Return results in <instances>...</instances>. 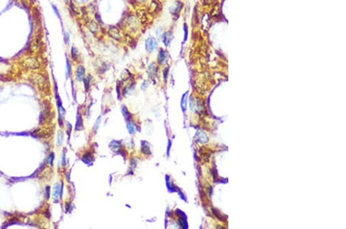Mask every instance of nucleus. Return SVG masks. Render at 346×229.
Wrapping results in <instances>:
<instances>
[{
    "mask_svg": "<svg viewBox=\"0 0 346 229\" xmlns=\"http://www.w3.org/2000/svg\"><path fill=\"white\" fill-rule=\"evenodd\" d=\"M126 26L131 32H136L139 28V20L135 16L130 14L126 18Z\"/></svg>",
    "mask_w": 346,
    "mask_h": 229,
    "instance_id": "nucleus-1",
    "label": "nucleus"
},
{
    "mask_svg": "<svg viewBox=\"0 0 346 229\" xmlns=\"http://www.w3.org/2000/svg\"><path fill=\"white\" fill-rule=\"evenodd\" d=\"M23 65L28 69H36L40 67V62L36 57H29L24 60Z\"/></svg>",
    "mask_w": 346,
    "mask_h": 229,
    "instance_id": "nucleus-2",
    "label": "nucleus"
},
{
    "mask_svg": "<svg viewBox=\"0 0 346 229\" xmlns=\"http://www.w3.org/2000/svg\"><path fill=\"white\" fill-rule=\"evenodd\" d=\"M108 35L115 41H120L122 39L120 30H119V28H117L116 26H109V30H108Z\"/></svg>",
    "mask_w": 346,
    "mask_h": 229,
    "instance_id": "nucleus-3",
    "label": "nucleus"
},
{
    "mask_svg": "<svg viewBox=\"0 0 346 229\" xmlns=\"http://www.w3.org/2000/svg\"><path fill=\"white\" fill-rule=\"evenodd\" d=\"M145 49L148 52H152L158 49V43L156 38L148 37L145 40Z\"/></svg>",
    "mask_w": 346,
    "mask_h": 229,
    "instance_id": "nucleus-4",
    "label": "nucleus"
},
{
    "mask_svg": "<svg viewBox=\"0 0 346 229\" xmlns=\"http://www.w3.org/2000/svg\"><path fill=\"white\" fill-rule=\"evenodd\" d=\"M161 38L164 45L165 47H168L173 39V34H172V31H168V32H165L163 35H162Z\"/></svg>",
    "mask_w": 346,
    "mask_h": 229,
    "instance_id": "nucleus-5",
    "label": "nucleus"
},
{
    "mask_svg": "<svg viewBox=\"0 0 346 229\" xmlns=\"http://www.w3.org/2000/svg\"><path fill=\"white\" fill-rule=\"evenodd\" d=\"M182 7H183V3L180 2V1H176L175 2L174 6H172V8H170V13L173 16H178L179 13L181 12Z\"/></svg>",
    "mask_w": 346,
    "mask_h": 229,
    "instance_id": "nucleus-6",
    "label": "nucleus"
},
{
    "mask_svg": "<svg viewBox=\"0 0 346 229\" xmlns=\"http://www.w3.org/2000/svg\"><path fill=\"white\" fill-rule=\"evenodd\" d=\"M168 58V52L163 49H160V50L159 51L158 53V63L159 64H165V62Z\"/></svg>",
    "mask_w": 346,
    "mask_h": 229,
    "instance_id": "nucleus-7",
    "label": "nucleus"
},
{
    "mask_svg": "<svg viewBox=\"0 0 346 229\" xmlns=\"http://www.w3.org/2000/svg\"><path fill=\"white\" fill-rule=\"evenodd\" d=\"M85 68H84V66H79L76 71V79H77V80H78L79 82H80V81H83L84 78H85Z\"/></svg>",
    "mask_w": 346,
    "mask_h": 229,
    "instance_id": "nucleus-8",
    "label": "nucleus"
},
{
    "mask_svg": "<svg viewBox=\"0 0 346 229\" xmlns=\"http://www.w3.org/2000/svg\"><path fill=\"white\" fill-rule=\"evenodd\" d=\"M137 16H138V20L140 21V22L142 23V24H145V23H146L147 22V13L146 12L144 11V10H139V11L137 12Z\"/></svg>",
    "mask_w": 346,
    "mask_h": 229,
    "instance_id": "nucleus-9",
    "label": "nucleus"
},
{
    "mask_svg": "<svg viewBox=\"0 0 346 229\" xmlns=\"http://www.w3.org/2000/svg\"><path fill=\"white\" fill-rule=\"evenodd\" d=\"M89 29L92 33L96 34L98 32V30H99V26H98V23L96 22H95L94 20H92L89 23Z\"/></svg>",
    "mask_w": 346,
    "mask_h": 229,
    "instance_id": "nucleus-10",
    "label": "nucleus"
},
{
    "mask_svg": "<svg viewBox=\"0 0 346 229\" xmlns=\"http://www.w3.org/2000/svg\"><path fill=\"white\" fill-rule=\"evenodd\" d=\"M32 79L34 82H35L36 84H38V85H40V84H44L45 82H46V79H45V76H43V75L37 74V73L35 75H33V76L32 77Z\"/></svg>",
    "mask_w": 346,
    "mask_h": 229,
    "instance_id": "nucleus-11",
    "label": "nucleus"
},
{
    "mask_svg": "<svg viewBox=\"0 0 346 229\" xmlns=\"http://www.w3.org/2000/svg\"><path fill=\"white\" fill-rule=\"evenodd\" d=\"M110 148L113 151L115 152H119V151L122 150V143L119 141H116V140H113L110 143Z\"/></svg>",
    "mask_w": 346,
    "mask_h": 229,
    "instance_id": "nucleus-12",
    "label": "nucleus"
},
{
    "mask_svg": "<svg viewBox=\"0 0 346 229\" xmlns=\"http://www.w3.org/2000/svg\"><path fill=\"white\" fill-rule=\"evenodd\" d=\"M141 151L143 154H151V151H150V147L148 146V142L142 141V143H141Z\"/></svg>",
    "mask_w": 346,
    "mask_h": 229,
    "instance_id": "nucleus-13",
    "label": "nucleus"
},
{
    "mask_svg": "<svg viewBox=\"0 0 346 229\" xmlns=\"http://www.w3.org/2000/svg\"><path fill=\"white\" fill-rule=\"evenodd\" d=\"M127 121V129L129 134H134L136 132V128H135V123L131 119L128 120Z\"/></svg>",
    "mask_w": 346,
    "mask_h": 229,
    "instance_id": "nucleus-14",
    "label": "nucleus"
},
{
    "mask_svg": "<svg viewBox=\"0 0 346 229\" xmlns=\"http://www.w3.org/2000/svg\"><path fill=\"white\" fill-rule=\"evenodd\" d=\"M82 128H83V124H82V116L79 113H78V114H77V120H76V131H82Z\"/></svg>",
    "mask_w": 346,
    "mask_h": 229,
    "instance_id": "nucleus-15",
    "label": "nucleus"
},
{
    "mask_svg": "<svg viewBox=\"0 0 346 229\" xmlns=\"http://www.w3.org/2000/svg\"><path fill=\"white\" fill-rule=\"evenodd\" d=\"M71 56H72V60H77L79 59V57L78 49H77V48H76V47H74V46H72V48H71Z\"/></svg>",
    "mask_w": 346,
    "mask_h": 229,
    "instance_id": "nucleus-16",
    "label": "nucleus"
},
{
    "mask_svg": "<svg viewBox=\"0 0 346 229\" xmlns=\"http://www.w3.org/2000/svg\"><path fill=\"white\" fill-rule=\"evenodd\" d=\"M152 5L153 6V12L154 13H157V12L160 11L162 9V5L159 2H158L157 0H152Z\"/></svg>",
    "mask_w": 346,
    "mask_h": 229,
    "instance_id": "nucleus-17",
    "label": "nucleus"
},
{
    "mask_svg": "<svg viewBox=\"0 0 346 229\" xmlns=\"http://www.w3.org/2000/svg\"><path fill=\"white\" fill-rule=\"evenodd\" d=\"M122 115H123V117H125V120H130L131 119V114H130L129 111L128 110V109H127V107L125 106H123L122 107Z\"/></svg>",
    "mask_w": 346,
    "mask_h": 229,
    "instance_id": "nucleus-18",
    "label": "nucleus"
},
{
    "mask_svg": "<svg viewBox=\"0 0 346 229\" xmlns=\"http://www.w3.org/2000/svg\"><path fill=\"white\" fill-rule=\"evenodd\" d=\"M148 71H149V73L151 75H156V70H157V66H156V64L155 63H151V64L148 65Z\"/></svg>",
    "mask_w": 346,
    "mask_h": 229,
    "instance_id": "nucleus-19",
    "label": "nucleus"
},
{
    "mask_svg": "<svg viewBox=\"0 0 346 229\" xmlns=\"http://www.w3.org/2000/svg\"><path fill=\"white\" fill-rule=\"evenodd\" d=\"M91 79H92V76H91L90 75H89V76H88L87 77L84 78L83 81H84V85H85V91H88V90L89 89V88H90Z\"/></svg>",
    "mask_w": 346,
    "mask_h": 229,
    "instance_id": "nucleus-20",
    "label": "nucleus"
},
{
    "mask_svg": "<svg viewBox=\"0 0 346 229\" xmlns=\"http://www.w3.org/2000/svg\"><path fill=\"white\" fill-rule=\"evenodd\" d=\"M60 194V185L59 184H56L54 187V191H53V197L54 200L56 201H58V197Z\"/></svg>",
    "mask_w": 346,
    "mask_h": 229,
    "instance_id": "nucleus-21",
    "label": "nucleus"
},
{
    "mask_svg": "<svg viewBox=\"0 0 346 229\" xmlns=\"http://www.w3.org/2000/svg\"><path fill=\"white\" fill-rule=\"evenodd\" d=\"M32 49H35V50H37V49H39V47H40V41H39V38H36L35 40L32 41Z\"/></svg>",
    "mask_w": 346,
    "mask_h": 229,
    "instance_id": "nucleus-22",
    "label": "nucleus"
},
{
    "mask_svg": "<svg viewBox=\"0 0 346 229\" xmlns=\"http://www.w3.org/2000/svg\"><path fill=\"white\" fill-rule=\"evenodd\" d=\"M71 72H72V69H71V64L69 60L67 58L66 59V75L67 77H69L71 75Z\"/></svg>",
    "mask_w": 346,
    "mask_h": 229,
    "instance_id": "nucleus-23",
    "label": "nucleus"
},
{
    "mask_svg": "<svg viewBox=\"0 0 346 229\" xmlns=\"http://www.w3.org/2000/svg\"><path fill=\"white\" fill-rule=\"evenodd\" d=\"M82 160L85 163H89L93 161V157L91 156L89 154H85L82 157Z\"/></svg>",
    "mask_w": 346,
    "mask_h": 229,
    "instance_id": "nucleus-24",
    "label": "nucleus"
},
{
    "mask_svg": "<svg viewBox=\"0 0 346 229\" xmlns=\"http://www.w3.org/2000/svg\"><path fill=\"white\" fill-rule=\"evenodd\" d=\"M183 30H184V39H183V42L185 43L186 40H187L188 39V35H189V30H188V26H187V24H184L183 26Z\"/></svg>",
    "mask_w": 346,
    "mask_h": 229,
    "instance_id": "nucleus-25",
    "label": "nucleus"
},
{
    "mask_svg": "<svg viewBox=\"0 0 346 229\" xmlns=\"http://www.w3.org/2000/svg\"><path fill=\"white\" fill-rule=\"evenodd\" d=\"M186 101H187V93H185V95L183 96L181 100V108L183 110H185L186 109Z\"/></svg>",
    "mask_w": 346,
    "mask_h": 229,
    "instance_id": "nucleus-26",
    "label": "nucleus"
},
{
    "mask_svg": "<svg viewBox=\"0 0 346 229\" xmlns=\"http://www.w3.org/2000/svg\"><path fill=\"white\" fill-rule=\"evenodd\" d=\"M57 141H58V145H60V144H62V141H63V134H62V132H61V131H59V133H58Z\"/></svg>",
    "mask_w": 346,
    "mask_h": 229,
    "instance_id": "nucleus-27",
    "label": "nucleus"
},
{
    "mask_svg": "<svg viewBox=\"0 0 346 229\" xmlns=\"http://www.w3.org/2000/svg\"><path fill=\"white\" fill-rule=\"evenodd\" d=\"M125 40H126V43H128V44H131V43H134L133 39H132L131 35H129V34H126V35H125Z\"/></svg>",
    "mask_w": 346,
    "mask_h": 229,
    "instance_id": "nucleus-28",
    "label": "nucleus"
},
{
    "mask_svg": "<svg viewBox=\"0 0 346 229\" xmlns=\"http://www.w3.org/2000/svg\"><path fill=\"white\" fill-rule=\"evenodd\" d=\"M168 71H169V67L168 66L165 67V69L163 70V78H164V80H165V81H166L167 79H168Z\"/></svg>",
    "mask_w": 346,
    "mask_h": 229,
    "instance_id": "nucleus-29",
    "label": "nucleus"
},
{
    "mask_svg": "<svg viewBox=\"0 0 346 229\" xmlns=\"http://www.w3.org/2000/svg\"><path fill=\"white\" fill-rule=\"evenodd\" d=\"M64 39H65V44H69L70 43V35H69V32H65V35H64Z\"/></svg>",
    "mask_w": 346,
    "mask_h": 229,
    "instance_id": "nucleus-30",
    "label": "nucleus"
},
{
    "mask_svg": "<svg viewBox=\"0 0 346 229\" xmlns=\"http://www.w3.org/2000/svg\"><path fill=\"white\" fill-rule=\"evenodd\" d=\"M54 157H55V155H54L53 153H52V154H50L49 157H48V163H49V164H51V165H52V164H53Z\"/></svg>",
    "mask_w": 346,
    "mask_h": 229,
    "instance_id": "nucleus-31",
    "label": "nucleus"
},
{
    "mask_svg": "<svg viewBox=\"0 0 346 229\" xmlns=\"http://www.w3.org/2000/svg\"><path fill=\"white\" fill-rule=\"evenodd\" d=\"M49 196H50V187L47 186L46 188V199H48V198H49Z\"/></svg>",
    "mask_w": 346,
    "mask_h": 229,
    "instance_id": "nucleus-32",
    "label": "nucleus"
},
{
    "mask_svg": "<svg viewBox=\"0 0 346 229\" xmlns=\"http://www.w3.org/2000/svg\"><path fill=\"white\" fill-rule=\"evenodd\" d=\"M52 9H53V10H54V12H55V13H56V16H58V17H59V18H60H60H61V16H60V12H59V10H58V9H57V7H56V6H54V5H52Z\"/></svg>",
    "mask_w": 346,
    "mask_h": 229,
    "instance_id": "nucleus-33",
    "label": "nucleus"
},
{
    "mask_svg": "<svg viewBox=\"0 0 346 229\" xmlns=\"http://www.w3.org/2000/svg\"><path fill=\"white\" fill-rule=\"evenodd\" d=\"M70 8H71V9H72V12H73V13H75V14H78V13H78V10H76V8L75 7V6H73V5H72V2H70Z\"/></svg>",
    "mask_w": 346,
    "mask_h": 229,
    "instance_id": "nucleus-34",
    "label": "nucleus"
},
{
    "mask_svg": "<svg viewBox=\"0 0 346 229\" xmlns=\"http://www.w3.org/2000/svg\"><path fill=\"white\" fill-rule=\"evenodd\" d=\"M62 165H64V166L65 165V151H64V153H63V156H62Z\"/></svg>",
    "mask_w": 346,
    "mask_h": 229,
    "instance_id": "nucleus-35",
    "label": "nucleus"
},
{
    "mask_svg": "<svg viewBox=\"0 0 346 229\" xmlns=\"http://www.w3.org/2000/svg\"><path fill=\"white\" fill-rule=\"evenodd\" d=\"M65 2H66V3H68V2H69V0H65Z\"/></svg>",
    "mask_w": 346,
    "mask_h": 229,
    "instance_id": "nucleus-36",
    "label": "nucleus"
},
{
    "mask_svg": "<svg viewBox=\"0 0 346 229\" xmlns=\"http://www.w3.org/2000/svg\"><path fill=\"white\" fill-rule=\"evenodd\" d=\"M141 1H145V0H141Z\"/></svg>",
    "mask_w": 346,
    "mask_h": 229,
    "instance_id": "nucleus-37",
    "label": "nucleus"
}]
</instances>
